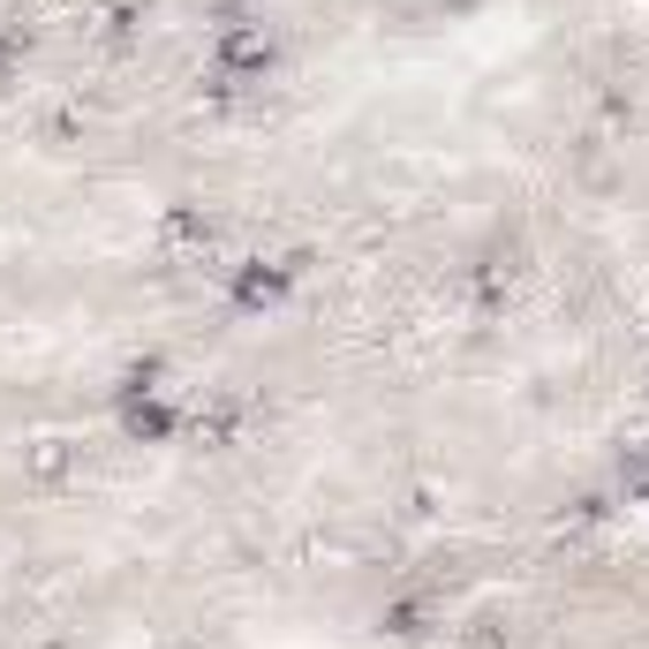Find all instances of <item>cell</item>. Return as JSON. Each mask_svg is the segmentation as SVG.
Here are the masks:
<instances>
[{
	"label": "cell",
	"mask_w": 649,
	"mask_h": 649,
	"mask_svg": "<svg viewBox=\"0 0 649 649\" xmlns=\"http://www.w3.org/2000/svg\"><path fill=\"white\" fill-rule=\"evenodd\" d=\"M227 61H234V69H258V61H272V39H258V31H234V39H227Z\"/></svg>",
	"instance_id": "1"
}]
</instances>
